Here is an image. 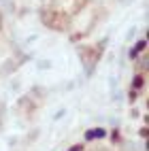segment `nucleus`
Returning <instances> with one entry per match:
<instances>
[{
  "label": "nucleus",
  "mask_w": 149,
  "mask_h": 151,
  "mask_svg": "<svg viewBox=\"0 0 149 151\" xmlns=\"http://www.w3.org/2000/svg\"><path fill=\"white\" fill-rule=\"evenodd\" d=\"M145 45H147L145 41H138L136 49H134V51H130V55H132V58H136V53H138V51H143V49H145Z\"/></svg>",
  "instance_id": "2"
},
{
  "label": "nucleus",
  "mask_w": 149,
  "mask_h": 151,
  "mask_svg": "<svg viewBox=\"0 0 149 151\" xmlns=\"http://www.w3.org/2000/svg\"><path fill=\"white\" fill-rule=\"evenodd\" d=\"M104 130L102 128H94V130H87L85 132V140H94V138H104Z\"/></svg>",
  "instance_id": "1"
},
{
  "label": "nucleus",
  "mask_w": 149,
  "mask_h": 151,
  "mask_svg": "<svg viewBox=\"0 0 149 151\" xmlns=\"http://www.w3.org/2000/svg\"><path fill=\"white\" fill-rule=\"evenodd\" d=\"M81 149H83V145H73V147L68 149V151H81Z\"/></svg>",
  "instance_id": "3"
}]
</instances>
